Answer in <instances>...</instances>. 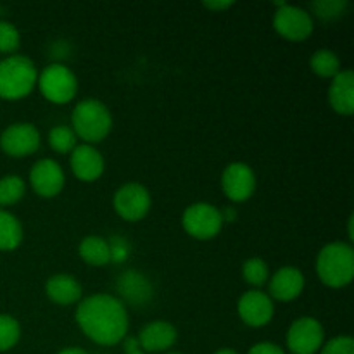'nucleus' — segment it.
<instances>
[{
    "label": "nucleus",
    "mask_w": 354,
    "mask_h": 354,
    "mask_svg": "<svg viewBox=\"0 0 354 354\" xmlns=\"http://www.w3.org/2000/svg\"><path fill=\"white\" fill-rule=\"evenodd\" d=\"M204 7H207V9L211 10H225V9H230L232 6H234V2H214V0H207V2H203Z\"/></svg>",
    "instance_id": "2f4dec72"
},
{
    "label": "nucleus",
    "mask_w": 354,
    "mask_h": 354,
    "mask_svg": "<svg viewBox=\"0 0 354 354\" xmlns=\"http://www.w3.org/2000/svg\"><path fill=\"white\" fill-rule=\"evenodd\" d=\"M45 292H47L48 299L54 301L55 304L61 306H69V304L78 303L82 297V286L78 280L66 273H59V275L50 277L45 283Z\"/></svg>",
    "instance_id": "6ab92c4d"
},
{
    "label": "nucleus",
    "mask_w": 354,
    "mask_h": 354,
    "mask_svg": "<svg viewBox=\"0 0 354 354\" xmlns=\"http://www.w3.org/2000/svg\"><path fill=\"white\" fill-rule=\"evenodd\" d=\"M114 211L127 221H138L151 209V194L140 183H127L114 194Z\"/></svg>",
    "instance_id": "1a4fd4ad"
},
{
    "label": "nucleus",
    "mask_w": 354,
    "mask_h": 354,
    "mask_svg": "<svg viewBox=\"0 0 354 354\" xmlns=\"http://www.w3.org/2000/svg\"><path fill=\"white\" fill-rule=\"evenodd\" d=\"M104 158L93 145H76L71 152V169L82 182H95L104 173Z\"/></svg>",
    "instance_id": "4468645a"
},
{
    "label": "nucleus",
    "mask_w": 354,
    "mask_h": 354,
    "mask_svg": "<svg viewBox=\"0 0 354 354\" xmlns=\"http://www.w3.org/2000/svg\"><path fill=\"white\" fill-rule=\"evenodd\" d=\"M24 185L23 178L16 175H7L0 180V206H12L17 201L23 199Z\"/></svg>",
    "instance_id": "5701e85b"
},
{
    "label": "nucleus",
    "mask_w": 354,
    "mask_h": 354,
    "mask_svg": "<svg viewBox=\"0 0 354 354\" xmlns=\"http://www.w3.org/2000/svg\"><path fill=\"white\" fill-rule=\"evenodd\" d=\"M237 311L241 320L249 327H263L270 324L275 315L273 299L263 290H249L239 299Z\"/></svg>",
    "instance_id": "f8f14e48"
},
{
    "label": "nucleus",
    "mask_w": 354,
    "mask_h": 354,
    "mask_svg": "<svg viewBox=\"0 0 354 354\" xmlns=\"http://www.w3.org/2000/svg\"><path fill=\"white\" fill-rule=\"evenodd\" d=\"M242 275H244L248 283L254 287H261L268 280V265L261 258H251L242 266Z\"/></svg>",
    "instance_id": "a878e982"
},
{
    "label": "nucleus",
    "mask_w": 354,
    "mask_h": 354,
    "mask_svg": "<svg viewBox=\"0 0 354 354\" xmlns=\"http://www.w3.org/2000/svg\"><path fill=\"white\" fill-rule=\"evenodd\" d=\"M279 9L273 16V26L277 33L290 41H303L313 33V19L310 12L286 2H277Z\"/></svg>",
    "instance_id": "0eeeda50"
},
{
    "label": "nucleus",
    "mask_w": 354,
    "mask_h": 354,
    "mask_svg": "<svg viewBox=\"0 0 354 354\" xmlns=\"http://www.w3.org/2000/svg\"><path fill=\"white\" fill-rule=\"evenodd\" d=\"M346 7H348V2H346V0H320V2L311 3L313 12L324 21L337 19L339 16L344 14Z\"/></svg>",
    "instance_id": "bb28decb"
},
{
    "label": "nucleus",
    "mask_w": 354,
    "mask_h": 354,
    "mask_svg": "<svg viewBox=\"0 0 354 354\" xmlns=\"http://www.w3.org/2000/svg\"><path fill=\"white\" fill-rule=\"evenodd\" d=\"M168 354H180V353H168Z\"/></svg>",
    "instance_id": "e433bc0d"
},
{
    "label": "nucleus",
    "mask_w": 354,
    "mask_h": 354,
    "mask_svg": "<svg viewBox=\"0 0 354 354\" xmlns=\"http://www.w3.org/2000/svg\"><path fill=\"white\" fill-rule=\"evenodd\" d=\"M353 223H354V216L349 218V223H348V234H349V239H354V232H353Z\"/></svg>",
    "instance_id": "72a5a7b5"
},
{
    "label": "nucleus",
    "mask_w": 354,
    "mask_h": 354,
    "mask_svg": "<svg viewBox=\"0 0 354 354\" xmlns=\"http://www.w3.org/2000/svg\"><path fill=\"white\" fill-rule=\"evenodd\" d=\"M118 290L128 303L140 306L151 301L152 286L145 275H142L137 270H128L118 279Z\"/></svg>",
    "instance_id": "a211bd4d"
},
{
    "label": "nucleus",
    "mask_w": 354,
    "mask_h": 354,
    "mask_svg": "<svg viewBox=\"0 0 354 354\" xmlns=\"http://www.w3.org/2000/svg\"><path fill=\"white\" fill-rule=\"evenodd\" d=\"M23 241V227L14 214L0 209V251H12Z\"/></svg>",
    "instance_id": "412c9836"
},
{
    "label": "nucleus",
    "mask_w": 354,
    "mask_h": 354,
    "mask_svg": "<svg viewBox=\"0 0 354 354\" xmlns=\"http://www.w3.org/2000/svg\"><path fill=\"white\" fill-rule=\"evenodd\" d=\"M48 145L57 154H68V152H73V149L76 147V133L73 131V128L64 127V124L54 127L48 131Z\"/></svg>",
    "instance_id": "b1692460"
},
{
    "label": "nucleus",
    "mask_w": 354,
    "mask_h": 354,
    "mask_svg": "<svg viewBox=\"0 0 354 354\" xmlns=\"http://www.w3.org/2000/svg\"><path fill=\"white\" fill-rule=\"evenodd\" d=\"M221 187L228 199L244 203L256 190L254 171L245 162H230L221 175Z\"/></svg>",
    "instance_id": "9b49d317"
},
{
    "label": "nucleus",
    "mask_w": 354,
    "mask_h": 354,
    "mask_svg": "<svg viewBox=\"0 0 354 354\" xmlns=\"http://www.w3.org/2000/svg\"><path fill=\"white\" fill-rule=\"evenodd\" d=\"M21 337V327L16 318L0 315V353L9 351L17 344Z\"/></svg>",
    "instance_id": "393cba45"
},
{
    "label": "nucleus",
    "mask_w": 354,
    "mask_h": 354,
    "mask_svg": "<svg viewBox=\"0 0 354 354\" xmlns=\"http://www.w3.org/2000/svg\"><path fill=\"white\" fill-rule=\"evenodd\" d=\"M78 252L83 261L92 266H104L111 263L109 242L102 237H97V235H88V237L83 239Z\"/></svg>",
    "instance_id": "aec40b11"
},
{
    "label": "nucleus",
    "mask_w": 354,
    "mask_h": 354,
    "mask_svg": "<svg viewBox=\"0 0 354 354\" xmlns=\"http://www.w3.org/2000/svg\"><path fill=\"white\" fill-rule=\"evenodd\" d=\"M109 249H111V261H123L128 254H130V245L127 244L124 239H113L109 242Z\"/></svg>",
    "instance_id": "c756f323"
},
{
    "label": "nucleus",
    "mask_w": 354,
    "mask_h": 354,
    "mask_svg": "<svg viewBox=\"0 0 354 354\" xmlns=\"http://www.w3.org/2000/svg\"><path fill=\"white\" fill-rule=\"evenodd\" d=\"M37 80V68L26 55H9L0 61V97L2 99H23L35 88Z\"/></svg>",
    "instance_id": "7ed1b4c3"
},
{
    "label": "nucleus",
    "mask_w": 354,
    "mask_h": 354,
    "mask_svg": "<svg viewBox=\"0 0 354 354\" xmlns=\"http://www.w3.org/2000/svg\"><path fill=\"white\" fill-rule=\"evenodd\" d=\"M124 354H145L144 351H133V353H124Z\"/></svg>",
    "instance_id": "c9c22d12"
},
{
    "label": "nucleus",
    "mask_w": 354,
    "mask_h": 354,
    "mask_svg": "<svg viewBox=\"0 0 354 354\" xmlns=\"http://www.w3.org/2000/svg\"><path fill=\"white\" fill-rule=\"evenodd\" d=\"M304 289V275L301 270L294 266H283L275 275L272 277L270 282V297L277 301H292L301 296Z\"/></svg>",
    "instance_id": "dca6fc26"
},
{
    "label": "nucleus",
    "mask_w": 354,
    "mask_h": 354,
    "mask_svg": "<svg viewBox=\"0 0 354 354\" xmlns=\"http://www.w3.org/2000/svg\"><path fill=\"white\" fill-rule=\"evenodd\" d=\"M176 328L168 322H152L145 325L138 334L137 341L140 349L145 354L147 353H161L168 351L176 342Z\"/></svg>",
    "instance_id": "2eb2a0df"
},
{
    "label": "nucleus",
    "mask_w": 354,
    "mask_h": 354,
    "mask_svg": "<svg viewBox=\"0 0 354 354\" xmlns=\"http://www.w3.org/2000/svg\"><path fill=\"white\" fill-rule=\"evenodd\" d=\"M317 272L322 282L334 289L351 283L354 277V249L346 242H332L320 251Z\"/></svg>",
    "instance_id": "f03ea898"
},
{
    "label": "nucleus",
    "mask_w": 354,
    "mask_h": 354,
    "mask_svg": "<svg viewBox=\"0 0 354 354\" xmlns=\"http://www.w3.org/2000/svg\"><path fill=\"white\" fill-rule=\"evenodd\" d=\"M325 332L317 318L303 317L290 325L287 332V348L292 354H315L322 349Z\"/></svg>",
    "instance_id": "6e6552de"
},
{
    "label": "nucleus",
    "mask_w": 354,
    "mask_h": 354,
    "mask_svg": "<svg viewBox=\"0 0 354 354\" xmlns=\"http://www.w3.org/2000/svg\"><path fill=\"white\" fill-rule=\"evenodd\" d=\"M214 354H239V353H237V351H234V349L225 348V349H220V351H216Z\"/></svg>",
    "instance_id": "f704fd0d"
},
{
    "label": "nucleus",
    "mask_w": 354,
    "mask_h": 354,
    "mask_svg": "<svg viewBox=\"0 0 354 354\" xmlns=\"http://www.w3.org/2000/svg\"><path fill=\"white\" fill-rule=\"evenodd\" d=\"M223 216L216 206L207 203H196L185 209L182 216V225L190 237L197 241L214 239L223 228Z\"/></svg>",
    "instance_id": "39448f33"
},
{
    "label": "nucleus",
    "mask_w": 354,
    "mask_h": 354,
    "mask_svg": "<svg viewBox=\"0 0 354 354\" xmlns=\"http://www.w3.org/2000/svg\"><path fill=\"white\" fill-rule=\"evenodd\" d=\"M76 324L83 334L100 346H114L128 332V313L124 304L109 294H95L78 304Z\"/></svg>",
    "instance_id": "f257e3e1"
},
{
    "label": "nucleus",
    "mask_w": 354,
    "mask_h": 354,
    "mask_svg": "<svg viewBox=\"0 0 354 354\" xmlns=\"http://www.w3.org/2000/svg\"><path fill=\"white\" fill-rule=\"evenodd\" d=\"M57 354H86V353L80 348H66L62 349V351H59Z\"/></svg>",
    "instance_id": "473e14b6"
},
{
    "label": "nucleus",
    "mask_w": 354,
    "mask_h": 354,
    "mask_svg": "<svg viewBox=\"0 0 354 354\" xmlns=\"http://www.w3.org/2000/svg\"><path fill=\"white\" fill-rule=\"evenodd\" d=\"M64 171L54 159H40L30 171V183L41 197H55L64 187Z\"/></svg>",
    "instance_id": "ddd939ff"
},
{
    "label": "nucleus",
    "mask_w": 354,
    "mask_h": 354,
    "mask_svg": "<svg viewBox=\"0 0 354 354\" xmlns=\"http://www.w3.org/2000/svg\"><path fill=\"white\" fill-rule=\"evenodd\" d=\"M19 31L14 24L7 23V21H0V52L3 54H10L19 47Z\"/></svg>",
    "instance_id": "cd10ccee"
},
{
    "label": "nucleus",
    "mask_w": 354,
    "mask_h": 354,
    "mask_svg": "<svg viewBox=\"0 0 354 354\" xmlns=\"http://www.w3.org/2000/svg\"><path fill=\"white\" fill-rule=\"evenodd\" d=\"M71 123L73 131L76 133V137L83 138V140L88 142L90 145L104 140V138L111 133V128H113V116H111L106 104H102L100 100L95 99H88L82 100V102L73 109Z\"/></svg>",
    "instance_id": "20e7f679"
},
{
    "label": "nucleus",
    "mask_w": 354,
    "mask_h": 354,
    "mask_svg": "<svg viewBox=\"0 0 354 354\" xmlns=\"http://www.w3.org/2000/svg\"><path fill=\"white\" fill-rule=\"evenodd\" d=\"M38 86L41 95L54 104H68L78 90V80L75 73L64 64H50L38 76Z\"/></svg>",
    "instance_id": "423d86ee"
},
{
    "label": "nucleus",
    "mask_w": 354,
    "mask_h": 354,
    "mask_svg": "<svg viewBox=\"0 0 354 354\" xmlns=\"http://www.w3.org/2000/svg\"><path fill=\"white\" fill-rule=\"evenodd\" d=\"M0 147L12 158H24L40 147V133L31 123H14L0 137Z\"/></svg>",
    "instance_id": "9d476101"
},
{
    "label": "nucleus",
    "mask_w": 354,
    "mask_h": 354,
    "mask_svg": "<svg viewBox=\"0 0 354 354\" xmlns=\"http://www.w3.org/2000/svg\"><path fill=\"white\" fill-rule=\"evenodd\" d=\"M248 354H286V351L273 342H258L249 349Z\"/></svg>",
    "instance_id": "7c9ffc66"
},
{
    "label": "nucleus",
    "mask_w": 354,
    "mask_h": 354,
    "mask_svg": "<svg viewBox=\"0 0 354 354\" xmlns=\"http://www.w3.org/2000/svg\"><path fill=\"white\" fill-rule=\"evenodd\" d=\"M328 100L337 114L351 116L354 113V73L351 69H344L334 76L328 90Z\"/></svg>",
    "instance_id": "f3484780"
},
{
    "label": "nucleus",
    "mask_w": 354,
    "mask_h": 354,
    "mask_svg": "<svg viewBox=\"0 0 354 354\" xmlns=\"http://www.w3.org/2000/svg\"><path fill=\"white\" fill-rule=\"evenodd\" d=\"M310 68L315 75L322 76V78H334L341 73V61L335 52L328 50V48H320L311 55Z\"/></svg>",
    "instance_id": "4be33fe9"
},
{
    "label": "nucleus",
    "mask_w": 354,
    "mask_h": 354,
    "mask_svg": "<svg viewBox=\"0 0 354 354\" xmlns=\"http://www.w3.org/2000/svg\"><path fill=\"white\" fill-rule=\"evenodd\" d=\"M322 354H354V341L349 335H339L322 346Z\"/></svg>",
    "instance_id": "c85d7f7f"
}]
</instances>
